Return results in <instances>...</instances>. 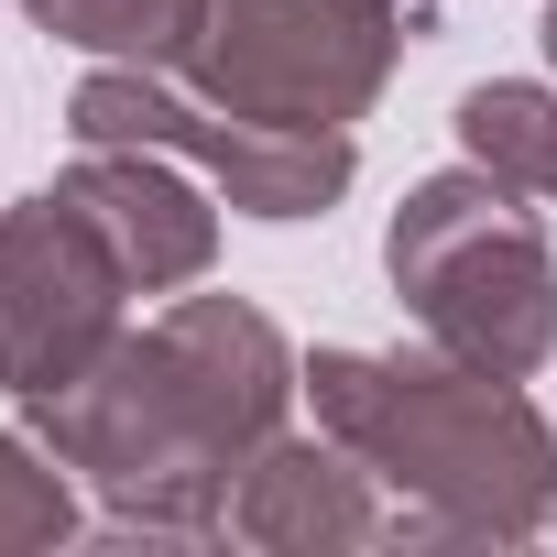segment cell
<instances>
[{"label": "cell", "instance_id": "8fae6325", "mask_svg": "<svg viewBox=\"0 0 557 557\" xmlns=\"http://www.w3.org/2000/svg\"><path fill=\"white\" fill-rule=\"evenodd\" d=\"M77 535V481L45 437H0V557H34Z\"/></svg>", "mask_w": 557, "mask_h": 557}, {"label": "cell", "instance_id": "6da1fadb", "mask_svg": "<svg viewBox=\"0 0 557 557\" xmlns=\"http://www.w3.org/2000/svg\"><path fill=\"white\" fill-rule=\"evenodd\" d=\"M307 394L285 329L240 296H175L153 329H121L99 372L23 405L34 437L110 503L121 535H208L230 513V481L285 437V405Z\"/></svg>", "mask_w": 557, "mask_h": 557}, {"label": "cell", "instance_id": "9c48e42d", "mask_svg": "<svg viewBox=\"0 0 557 557\" xmlns=\"http://www.w3.org/2000/svg\"><path fill=\"white\" fill-rule=\"evenodd\" d=\"M459 153L557 208V88H535V77H481V88L459 99Z\"/></svg>", "mask_w": 557, "mask_h": 557}, {"label": "cell", "instance_id": "3957f363", "mask_svg": "<svg viewBox=\"0 0 557 557\" xmlns=\"http://www.w3.org/2000/svg\"><path fill=\"white\" fill-rule=\"evenodd\" d=\"M383 273H394L405 318L426 329V350H448V361L524 383L557 350V251H546L524 186H503L492 164L426 175L383 230Z\"/></svg>", "mask_w": 557, "mask_h": 557}, {"label": "cell", "instance_id": "7c38bea8", "mask_svg": "<svg viewBox=\"0 0 557 557\" xmlns=\"http://www.w3.org/2000/svg\"><path fill=\"white\" fill-rule=\"evenodd\" d=\"M546 66H557V12H546Z\"/></svg>", "mask_w": 557, "mask_h": 557}, {"label": "cell", "instance_id": "30bf717a", "mask_svg": "<svg viewBox=\"0 0 557 557\" xmlns=\"http://www.w3.org/2000/svg\"><path fill=\"white\" fill-rule=\"evenodd\" d=\"M23 12L77 45V55H110V66H186L208 0H23Z\"/></svg>", "mask_w": 557, "mask_h": 557}, {"label": "cell", "instance_id": "8992f818", "mask_svg": "<svg viewBox=\"0 0 557 557\" xmlns=\"http://www.w3.org/2000/svg\"><path fill=\"white\" fill-rule=\"evenodd\" d=\"M121 307H132V273L66 186L0 208V394L45 405L77 372H99V350L121 339Z\"/></svg>", "mask_w": 557, "mask_h": 557}, {"label": "cell", "instance_id": "277c9868", "mask_svg": "<svg viewBox=\"0 0 557 557\" xmlns=\"http://www.w3.org/2000/svg\"><path fill=\"white\" fill-rule=\"evenodd\" d=\"M405 66V12L394 0H208L186 45V88L251 121L296 132H350Z\"/></svg>", "mask_w": 557, "mask_h": 557}, {"label": "cell", "instance_id": "7a4b0ae2", "mask_svg": "<svg viewBox=\"0 0 557 557\" xmlns=\"http://www.w3.org/2000/svg\"><path fill=\"white\" fill-rule=\"evenodd\" d=\"M318 426L394 492V535L437 546H524L557 513V437L513 394V372L448 350H318L307 361Z\"/></svg>", "mask_w": 557, "mask_h": 557}, {"label": "cell", "instance_id": "52a82bcc", "mask_svg": "<svg viewBox=\"0 0 557 557\" xmlns=\"http://www.w3.org/2000/svg\"><path fill=\"white\" fill-rule=\"evenodd\" d=\"M66 197L110 230L132 296H175L219 262V186L175 153H143V143H77L66 164Z\"/></svg>", "mask_w": 557, "mask_h": 557}, {"label": "cell", "instance_id": "5b68a950", "mask_svg": "<svg viewBox=\"0 0 557 557\" xmlns=\"http://www.w3.org/2000/svg\"><path fill=\"white\" fill-rule=\"evenodd\" d=\"M66 132H77V143L175 153V164H197L240 219H329V208L350 197V175H361V143H350V132H296V121L219 110V99L175 88L164 66H99V77H77Z\"/></svg>", "mask_w": 557, "mask_h": 557}, {"label": "cell", "instance_id": "ba28073f", "mask_svg": "<svg viewBox=\"0 0 557 557\" xmlns=\"http://www.w3.org/2000/svg\"><path fill=\"white\" fill-rule=\"evenodd\" d=\"M240 546H285V557H350V546H383L394 513H383V481L318 426V437H273L240 481H230V513H219Z\"/></svg>", "mask_w": 557, "mask_h": 557}]
</instances>
